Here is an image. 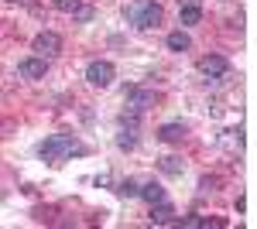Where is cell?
Returning <instances> with one entry per match:
<instances>
[{
	"label": "cell",
	"mask_w": 257,
	"mask_h": 229,
	"mask_svg": "<svg viewBox=\"0 0 257 229\" xmlns=\"http://www.w3.org/2000/svg\"><path fill=\"white\" fill-rule=\"evenodd\" d=\"M38 154H41V161H48V164H65L69 157L86 154V144L76 140V137H69V134H52L48 140L38 144Z\"/></svg>",
	"instance_id": "cell-1"
},
{
	"label": "cell",
	"mask_w": 257,
	"mask_h": 229,
	"mask_svg": "<svg viewBox=\"0 0 257 229\" xmlns=\"http://www.w3.org/2000/svg\"><path fill=\"white\" fill-rule=\"evenodd\" d=\"M161 18H165V11H161L158 0H131V4H127V21H131L138 31L158 28Z\"/></svg>",
	"instance_id": "cell-2"
},
{
	"label": "cell",
	"mask_w": 257,
	"mask_h": 229,
	"mask_svg": "<svg viewBox=\"0 0 257 229\" xmlns=\"http://www.w3.org/2000/svg\"><path fill=\"white\" fill-rule=\"evenodd\" d=\"M113 79H117V69H113L110 62H103V58H96V62L86 65V82L96 86V89H106Z\"/></svg>",
	"instance_id": "cell-3"
},
{
	"label": "cell",
	"mask_w": 257,
	"mask_h": 229,
	"mask_svg": "<svg viewBox=\"0 0 257 229\" xmlns=\"http://www.w3.org/2000/svg\"><path fill=\"white\" fill-rule=\"evenodd\" d=\"M31 52L41 55V58H55L62 52V38L55 31H41V35H35V41H31Z\"/></svg>",
	"instance_id": "cell-4"
},
{
	"label": "cell",
	"mask_w": 257,
	"mask_h": 229,
	"mask_svg": "<svg viewBox=\"0 0 257 229\" xmlns=\"http://www.w3.org/2000/svg\"><path fill=\"white\" fill-rule=\"evenodd\" d=\"M196 69L206 79H226V76H230V62H226L223 55H202Z\"/></svg>",
	"instance_id": "cell-5"
},
{
	"label": "cell",
	"mask_w": 257,
	"mask_h": 229,
	"mask_svg": "<svg viewBox=\"0 0 257 229\" xmlns=\"http://www.w3.org/2000/svg\"><path fill=\"white\" fill-rule=\"evenodd\" d=\"M45 72H48V58H41V55H31V58H24V62L18 65V76L28 79V82L45 79Z\"/></svg>",
	"instance_id": "cell-6"
},
{
	"label": "cell",
	"mask_w": 257,
	"mask_h": 229,
	"mask_svg": "<svg viewBox=\"0 0 257 229\" xmlns=\"http://www.w3.org/2000/svg\"><path fill=\"white\" fill-rule=\"evenodd\" d=\"M123 103H127L131 113H141V110H148V106L155 103V93H148V89H138V86H134V89L123 93Z\"/></svg>",
	"instance_id": "cell-7"
},
{
	"label": "cell",
	"mask_w": 257,
	"mask_h": 229,
	"mask_svg": "<svg viewBox=\"0 0 257 229\" xmlns=\"http://www.w3.org/2000/svg\"><path fill=\"white\" fill-rule=\"evenodd\" d=\"M199 21H202V4L199 0H178V24L192 28Z\"/></svg>",
	"instance_id": "cell-8"
},
{
	"label": "cell",
	"mask_w": 257,
	"mask_h": 229,
	"mask_svg": "<svg viewBox=\"0 0 257 229\" xmlns=\"http://www.w3.org/2000/svg\"><path fill=\"white\" fill-rule=\"evenodd\" d=\"M185 134H189V127H185V123H165V127L158 130V137L165 140V144H182Z\"/></svg>",
	"instance_id": "cell-9"
},
{
	"label": "cell",
	"mask_w": 257,
	"mask_h": 229,
	"mask_svg": "<svg viewBox=\"0 0 257 229\" xmlns=\"http://www.w3.org/2000/svg\"><path fill=\"white\" fill-rule=\"evenodd\" d=\"M144 202H151V205H158V202H165V188H161L158 181H148V185H141V191H138Z\"/></svg>",
	"instance_id": "cell-10"
},
{
	"label": "cell",
	"mask_w": 257,
	"mask_h": 229,
	"mask_svg": "<svg viewBox=\"0 0 257 229\" xmlns=\"http://www.w3.org/2000/svg\"><path fill=\"white\" fill-rule=\"evenodd\" d=\"M165 45H168V52H189V48H192V38H189L185 31H172V35L165 38Z\"/></svg>",
	"instance_id": "cell-11"
},
{
	"label": "cell",
	"mask_w": 257,
	"mask_h": 229,
	"mask_svg": "<svg viewBox=\"0 0 257 229\" xmlns=\"http://www.w3.org/2000/svg\"><path fill=\"white\" fill-rule=\"evenodd\" d=\"M151 222H155V226H168V222H175V209H172L168 202H158V209H151Z\"/></svg>",
	"instance_id": "cell-12"
},
{
	"label": "cell",
	"mask_w": 257,
	"mask_h": 229,
	"mask_svg": "<svg viewBox=\"0 0 257 229\" xmlns=\"http://www.w3.org/2000/svg\"><path fill=\"white\" fill-rule=\"evenodd\" d=\"M161 171H165V174H182V171H185V164H182L178 157H161Z\"/></svg>",
	"instance_id": "cell-13"
},
{
	"label": "cell",
	"mask_w": 257,
	"mask_h": 229,
	"mask_svg": "<svg viewBox=\"0 0 257 229\" xmlns=\"http://www.w3.org/2000/svg\"><path fill=\"white\" fill-rule=\"evenodd\" d=\"M138 191H141V185L134 181V178H127V181H120V185H117V195H123V198H134Z\"/></svg>",
	"instance_id": "cell-14"
},
{
	"label": "cell",
	"mask_w": 257,
	"mask_h": 229,
	"mask_svg": "<svg viewBox=\"0 0 257 229\" xmlns=\"http://www.w3.org/2000/svg\"><path fill=\"white\" fill-rule=\"evenodd\" d=\"M134 144H138V137H134V127H131V130H120V134H117V147L131 151Z\"/></svg>",
	"instance_id": "cell-15"
},
{
	"label": "cell",
	"mask_w": 257,
	"mask_h": 229,
	"mask_svg": "<svg viewBox=\"0 0 257 229\" xmlns=\"http://www.w3.org/2000/svg\"><path fill=\"white\" fill-rule=\"evenodd\" d=\"M93 14H96V11H93L89 4H79V7L72 11V21H79V24H86V21H93Z\"/></svg>",
	"instance_id": "cell-16"
},
{
	"label": "cell",
	"mask_w": 257,
	"mask_h": 229,
	"mask_svg": "<svg viewBox=\"0 0 257 229\" xmlns=\"http://www.w3.org/2000/svg\"><path fill=\"white\" fill-rule=\"evenodd\" d=\"M79 4H82V0H52V7H55V11H62V14H72Z\"/></svg>",
	"instance_id": "cell-17"
},
{
	"label": "cell",
	"mask_w": 257,
	"mask_h": 229,
	"mask_svg": "<svg viewBox=\"0 0 257 229\" xmlns=\"http://www.w3.org/2000/svg\"><path fill=\"white\" fill-rule=\"evenodd\" d=\"M11 4H24V7H31V4H35V0H11Z\"/></svg>",
	"instance_id": "cell-18"
}]
</instances>
